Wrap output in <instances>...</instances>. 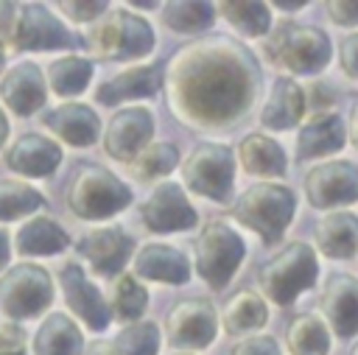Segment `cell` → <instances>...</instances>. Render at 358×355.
<instances>
[{
  "label": "cell",
  "instance_id": "cell-2",
  "mask_svg": "<svg viewBox=\"0 0 358 355\" xmlns=\"http://www.w3.org/2000/svg\"><path fill=\"white\" fill-rule=\"evenodd\" d=\"M266 53L277 67L294 75H316L330 64L333 42L316 25L282 22L266 39Z\"/></svg>",
  "mask_w": 358,
  "mask_h": 355
},
{
  "label": "cell",
  "instance_id": "cell-17",
  "mask_svg": "<svg viewBox=\"0 0 358 355\" xmlns=\"http://www.w3.org/2000/svg\"><path fill=\"white\" fill-rule=\"evenodd\" d=\"M76 252L81 257H87L98 274L112 277L129 263V257L134 252V240L120 226H106V229H95V232L84 235L76 243Z\"/></svg>",
  "mask_w": 358,
  "mask_h": 355
},
{
  "label": "cell",
  "instance_id": "cell-23",
  "mask_svg": "<svg viewBox=\"0 0 358 355\" xmlns=\"http://www.w3.org/2000/svg\"><path fill=\"white\" fill-rule=\"evenodd\" d=\"M42 123L70 145H92L101 134V120L87 103H62L45 112Z\"/></svg>",
  "mask_w": 358,
  "mask_h": 355
},
{
  "label": "cell",
  "instance_id": "cell-12",
  "mask_svg": "<svg viewBox=\"0 0 358 355\" xmlns=\"http://www.w3.org/2000/svg\"><path fill=\"white\" fill-rule=\"evenodd\" d=\"M218 316L207 299H182L165 316V335L173 349H201L213 344Z\"/></svg>",
  "mask_w": 358,
  "mask_h": 355
},
{
  "label": "cell",
  "instance_id": "cell-13",
  "mask_svg": "<svg viewBox=\"0 0 358 355\" xmlns=\"http://www.w3.org/2000/svg\"><path fill=\"white\" fill-rule=\"evenodd\" d=\"M154 134V117L145 106H126L109 117V126L103 131V151L112 159L131 162Z\"/></svg>",
  "mask_w": 358,
  "mask_h": 355
},
{
  "label": "cell",
  "instance_id": "cell-38",
  "mask_svg": "<svg viewBox=\"0 0 358 355\" xmlns=\"http://www.w3.org/2000/svg\"><path fill=\"white\" fill-rule=\"evenodd\" d=\"M59 8L70 20H76V22H95V20L103 17V11L109 8V3H103V0H92V3L90 0H84V3H78V0H62Z\"/></svg>",
  "mask_w": 358,
  "mask_h": 355
},
{
  "label": "cell",
  "instance_id": "cell-8",
  "mask_svg": "<svg viewBox=\"0 0 358 355\" xmlns=\"http://www.w3.org/2000/svg\"><path fill=\"white\" fill-rule=\"evenodd\" d=\"M6 36L17 50H70L81 42L67 31V25L42 3L14 6L11 25Z\"/></svg>",
  "mask_w": 358,
  "mask_h": 355
},
{
  "label": "cell",
  "instance_id": "cell-39",
  "mask_svg": "<svg viewBox=\"0 0 358 355\" xmlns=\"http://www.w3.org/2000/svg\"><path fill=\"white\" fill-rule=\"evenodd\" d=\"M229 355H282V352L271 335H249V338L238 341L229 349Z\"/></svg>",
  "mask_w": 358,
  "mask_h": 355
},
{
  "label": "cell",
  "instance_id": "cell-5",
  "mask_svg": "<svg viewBox=\"0 0 358 355\" xmlns=\"http://www.w3.org/2000/svg\"><path fill=\"white\" fill-rule=\"evenodd\" d=\"M84 48L112 61L143 59L154 48V31L143 17L115 8L112 14L95 20L90 34L84 36Z\"/></svg>",
  "mask_w": 358,
  "mask_h": 355
},
{
  "label": "cell",
  "instance_id": "cell-37",
  "mask_svg": "<svg viewBox=\"0 0 358 355\" xmlns=\"http://www.w3.org/2000/svg\"><path fill=\"white\" fill-rule=\"evenodd\" d=\"M159 349V330L154 321H134L123 327L115 338L117 355H157Z\"/></svg>",
  "mask_w": 358,
  "mask_h": 355
},
{
  "label": "cell",
  "instance_id": "cell-43",
  "mask_svg": "<svg viewBox=\"0 0 358 355\" xmlns=\"http://www.w3.org/2000/svg\"><path fill=\"white\" fill-rule=\"evenodd\" d=\"M347 137H350V143L358 148V95L352 98V106H350V117H347Z\"/></svg>",
  "mask_w": 358,
  "mask_h": 355
},
{
  "label": "cell",
  "instance_id": "cell-4",
  "mask_svg": "<svg viewBox=\"0 0 358 355\" xmlns=\"http://www.w3.org/2000/svg\"><path fill=\"white\" fill-rule=\"evenodd\" d=\"M319 277L316 252L305 240L282 246L257 268V285L274 305H291L302 291L313 288Z\"/></svg>",
  "mask_w": 358,
  "mask_h": 355
},
{
  "label": "cell",
  "instance_id": "cell-51",
  "mask_svg": "<svg viewBox=\"0 0 358 355\" xmlns=\"http://www.w3.org/2000/svg\"><path fill=\"white\" fill-rule=\"evenodd\" d=\"M14 355H25V352H14Z\"/></svg>",
  "mask_w": 358,
  "mask_h": 355
},
{
  "label": "cell",
  "instance_id": "cell-19",
  "mask_svg": "<svg viewBox=\"0 0 358 355\" xmlns=\"http://www.w3.org/2000/svg\"><path fill=\"white\" fill-rule=\"evenodd\" d=\"M347 143V129L338 112H316L296 134V159H316L341 151Z\"/></svg>",
  "mask_w": 358,
  "mask_h": 355
},
{
  "label": "cell",
  "instance_id": "cell-47",
  "mask_svg": "<svg viewBox=\"0 0 358 355\" xmlns=\"http://www.w3.org/2000/svg\"><path fill=\"white\" fill-rule=\"evenodd\" d=\"M274 6H277V8H285V11H296V8L305 6V0H291V3H288V0H277Z\"/></svg>",
  "mask_w": 358,
  "mask_h": 355
},
{
  "label": "cell",
  "instance_id": "cell-42",
  "mask_svg": "<svg viewBox=\"0 0 358 355\" xmlns=\"http://www.w3.org/2000/svg\"><path fill=\"white\" fill-rule=\"evenodd\" d=\"M22 347H25V333L17 324H3L0 327V355L22 352Z\"/></svg>",
  "mask_w": 358,
  "mask_h": 355
},
{
  "label": "cell",
  "instance_id": "cell-33",
  "mask_svg": "<svg viewBox=\"0 0 358 355\" xmlns=\"http://www.w3.org/2000/svg\"><path fill=\"white\" fill-rule=\"evenodd\" d=\"M218 8L227 17V22L232 28H238L241 34H246V36H263V34H268L271 11H268L266 3L238 0V3H221Z\"/></svg>",
  "mask_w": 358,
  "mask_h": 355
},
{
  "label": "cell",
  "instance_id": "cell-46",
  "mask_svg": "<svg viewBox=\"0 0 358 355\" xmlns=\"http://www.w3.org/2000/svg\"><path fill=\"white\" fill-rule=\"evenodd\" d=\"M8 254H11V246H8V232L0 229V268L8 263Z\"/></svg>",
  "mask_w": 358,
  "mask_h": 355
},
{
  "label": "cell",
  "instance_id": "cell-14",
  "mask_svg": "<svg viewBox=\"0 0 358 355\" xmlns=\"http://www.w3.org/2000/svg\"><path fill=\"white\" fill-rule=\"evenodd\" d=\"M143 224L151 232H179L196 226L199 215L176 182H162L140 207Z\"/></svg>",
  "mask_w": 358,
  "mask_h": 355
},
{
  "label": "cell",
  "instance_id": "cell-20",
  "mask_svg": "<svg viewBox=\"0 0 358 355\" xmlns=\"http://www.w3.org/2000/svg\"><path fill=\"white\" fill-rule=\"evenodd\" d=\"M162 81H165V64L131 67L117 73L106 84H101L95 92V101L106 106H117L120 101H129V98H148V95H157Z\"/></svg>",
  "mask_w": 358,
  "mask_h": 355
},
{
  "label": "cell",
  "instance_id": "cell-3",
  "mask_svg": "<svg viewBox=\"0 0 358 355\" xmlns=\"http://www.w3.org/2000/svg\"><path fill=\"white\" fill-rule=\"evenodd\" d=\"M294 212H296L294 190L274 182H257L246 187L232 204V215L246 229L257 232L263 243H277L285 235Z\"/></svg>",
  "mask_w": 358,
  "mask_h": 355
},
{
  "label": "cell",
  "instance_id": "cell-27",
  "mask_svg": "<svg viewBox=\"0 0 358 355\" xmlns=\"http://www.w3.org/2000/svg\"><path fill=\"white\" fill-rule=\"evenodd\" d=\"M84 338L73 319L64 313H50L34 335V355H81Z\"/></svg>",
  "mask_w": 358,
  "mask_h": 355
},
{
  "label": "cell",
  "instance_id": "cell-31",
  "mask_svg": "<svg viewBox=\"0 0 358 355\" xmlns=\"http://www.w3.org/2000/svg\"><path fill=\"white\" fill-rule=\"evenodd\" d=\"M90 78H92V61L81 59V56H62V59L50 61V67H48V81H50L53 92L62 98L84 92Z\"/></svg>",
  "mask_w": 358,
  "mask_h": 355
},
{
  "label": "cell",
  "instance_id": "cell-10",
  "mask_svg": "<svg viewBox=\"0 0 358 355\" xmlns=\"http://www.w3.org/2000/svg\"><path fill=\"white\" fill-rule=\"evenodd\" d=\"M53 302L50 274L36 263H20L0 277V310L11 319H34Z\"/></svg>",
  "mask_w": 358,
  "mask_h": 355
},
{
  "label": "cell",
  "instance_id": "cell-35",
  "mask_svg": "<svg viewBox=\"0 0 358 355\" xmlns=\"http://www.w3.org/2000/svg\"><path fill=\"white\" fill-rule=\"evenodd\" d=\"M179 162V151L171 143H148L134 159H131V176H137L140 182L165 176L176 168Z\"/></svg>",
  "mask_w": 358,
  "mask_h": 355
},
{
  "label": "cell",
  "instance_id": "cell-18",
  "mask_svg": "<svg viewBox=\"0 0 358 355\" xmlns=\"http://www.w3.org/2000/svg\"><path fill=\"white\" fill-rule=\"evenodd\" d=\"M0 98L14 115H34L39 106H45V75L34 61H20L14 64L3 81H0Z\"/></svg>",
  "mask_w": 358,
  "mask_h": 355
},
{
  "label": "cell",
  "instance_id": "cell-30",
  "mask_svg": "<svg viewBox=\"0 0 358 355\" xmlns=\"http://www.w3.org/2000/svg\"><path fill=\"white\" fill-rule=\"evenodd\" d=\"M64 246H67V232L45 215L28 218L17 232V252L20 254H56Z\"/></svg>",
  "mask_w": 358,
  "mask_h": 355
},
{
  "label": "cell",
  "instance_id": "cell-36",
  "mask_svg": "<svg viewBox=\"0 0 358 355\" xmlns=\"http://www.w3.org/2000/svg\"><path fill=\"white\" fill-rule=\"evenodd\" d=\"M145 305H148V294H145V288L134 280V274H123V277H117L115 280V285H112V316L115 319H120V321H134L137 316H143V310H145Z\"/></svg>",
  "mask_w": 358,
  "mask_h": 355
},
{
  "label": "cell",
  "instance_id": "cell-25",
  "mask_svg": "<svg viewBox=\"0 0 358 355\" xmlns=\"http://www.w3.org/2000/svg\"><path fill=\"white\" fill-rule=\"evenodd\" d=\"M134 274L179 285V282H187L190 266H187V257L179 249L162 246V243H148L134 257Z\"/></svg>",
  "mask_w": 358,
  "mask_h": 355
},
{
  "label": "cell",
  "instance_id": "cell-45",
  "mask_svg": "<svg viewBox=\"0 0 358 355\" xmlns=\"http://www.w3.org/2000/svg\"><path fill=\"white\" fill-rule=\"evenodd\" d=\"M81 355H117V352H115L112 344H106V341H95V344H90Z\"/></svg>",
  "mask_w": 358,
  "mask_h": 355
},
{
  "label": "cell",
  "instance_id": "cell-9",
  "mask_svg": "<svg viewBox=\"0 0 358 355\" xmlns=\"http://www.w3.org/2000/svg\"><path fill=\"white\" fill-rule=\"evenodd\" d=\"M182 176L193 193L213 201H229L235 182V157L221 143H201L187 154Z\"/></svg>",
  "mask_w": 358,
  "mask_h": 355
},
{
  "label": "cell",
  "instance_id": "cell-24",
  "mask_svg": "<svg viewBox=\"0 0 358 355\" xmlns=\"http://www.w3.org/2000/svg\"><path fill=\"white\" fill-rule=\"evenodd\" d=\"M305 92L302 87L288 78V75H280L274 84H271V92H268V101L260 112V123L266 129H274V131H285V129H294L302 115H305Z\"/></svg>",
  "mask_w": 358,
  "mask_h": 355
},
{
  "label": "cell",
  "instance_id": "cell-22",
  "mask_svg": "<svg viewBox=\"0 0 358 355\" xmlns=\"http://www.w3.org/2000/svg\"><path fill=\"white\" fill-rule=\"evenodd\" d=\"M316 249L333 260H350L358 252V215L350 210L327 212L313 226Z\"/></svg>",
  "mask_w": 358,
  "mask_h": 355
},
{
  "label": "cell",
  "instance_id": "cell-34",
  "mask_svg": "<svg viewBox=\"0 0 358 355\" xmlns=\"http://www.w3.org/2000/svg\"><path fill=\"white\" fill-rule=\"evenodd\" d=\"M45 204L42 193L17 179H0V221L22 218Z\"/></svg>",
  "mask_w": 358,
  "mask_h": 355
},
{
  "label": "cell",
  "instance_id": "cell-21",
  "mask_svg": "<svg viewBox=\"0 0 358 355\" xmlns=\"http://www.w3.org/2000/svg\"><path fill=\"white\" fill-rule=\"evenodd\" d=\"M62 162V148L45 134H22L8 151L6 165L22 176H50Z\"/></svg>",
  "mask_w": 358,
  "mask_h": 355
},
{
  "label": "cell",
  "instance_id": "cell-41",
  "mask_svg": "<svg viewBox=\"0 0 358 355\" xmlns=\"http://www.w3.org/2000/svg\"><path fill=\"white\" fill-rule=\"evenodd\" d=\"M338 61H341V70L358 81V31L355 34H347L341 42H338Z\"/></svg>",
  "mask_w": 358,
  "mask_h": 355
},
{
  "label": "cell",
  "instance_id": "cell-11",
  "mask_svg": "<svg viewBox=\"0 0 358 355\" xmlns=\"http://www.w3.org/2000/svg\"><path fill=\"white\" fill-rule=\"evenodd\" d=\"M305 198L316 210L347 207L358 201V165L350 159H330L305 173Z\"/></svg>",
  "mask_w": 358,
  "mask_h": 355
},
{
  "label": "cell",
  "instance_id": "cell-44",
  "mask_svg": "<svg viewBox=\"0 0 358 355\" xmlns=\"http://www.w3.org/2000/svg\"><path fill=\"white\" fill-rule=\"evenodd\" d=\"M310 103H313L316 109H322V112H327L324 106L330 103V89H327V87H324L322 81H316V84H313V98H310Z\"/></svg>",
  "mask_w": 358,
  "mask_h": 355
},
{
  "label": "cell",
  "instance_id": "cell-50",
  "mask_svg": "<svg viewBox=\"0 0 358 355\" xmlns=\"http://www.w3.org/2000/svg\"><path fill=\"white\" fill-rule=\"evenodd\" d=\"M350 355H358V341H355V347L350 349Z\"/></svg>",
  "mask_w": 358,
  "mask_h": 355
},
{
  "label": "cell",
  "instance_id": "cell-16",
  "mask_svg": "<svg viewBox=\"0 0 358 355\" xmlns=\"http://www.w3.org/2000/svg\"><path fill=\"white\" fill-rule=\"evenodd\" d=\"M59 280H62V291H64V302L67 307L84 321L90 324L92 330H103L109 324V307L101 296V291L87 280L84 268L78 263H67L62 271H59Z\"/></svg>",
  "mask_w": 358,
  "mask_h": 355
},
{
  "label": "cell",
  "instance_id": "cell-6",
  "mask_svg": "<svg viewBox=\"0 0 358 355\" xmlns=\"http://www.w3.org/2000/svg\"><path fill=\"white\" fill-rule=\"evenodd\" d=\"M129 201H131V190L112 171L101 165L78 168L67 184V207L84 221L109 218L123 207H129Z\"/></svg>",
  "mask_w": 358,
  "mask_h": 355
},
{
  "label": "cell",
  "instance_id": "cell-48",
  "mask_svg": "<svg viewBox=\"0 0 358 355\" xmlns=\"http://www.w3.org/2000/svg\"><path fill=\"white\" fill-rule=\"evenodd\" d=\"M6 137H8V120H6V115L0 112V148H3V143H6Z\"/></svg>",
  "mask_w": 358,
  "mask_h": 355
},
{
  "label": "cell",
  "instance_id": "cell-15",
  "mask_svg": "<svg viewBox=\"0 0 358 355\" xmlns=\"http://www.w3.org/2000/svg\"><path fill=\"white\" fill-rule=\"evenodd\" d=\"M319 310L327 330H333L338 338L358 335V277L330 274L319 296Z\"/></svg>",
  "mask_w": 358,
  "mask_h": 355
},
{
  "label": "cell",
  "instance_id": "cell-40",
  "mask_svg": "<svg viewBox=\"0 0 358 355\" xmlns=\"http://www.w3.org/2000/svg\"><path fill=\"white\" fill-rule=\"evenodd\" d=\"M324 11H327L330 22H336L341 28L358 25V0H330V3H324Z\"/></svg>",
  "mask_w": 358,
  "mask_h": 355
},
{
  "label": "cell",
  "instance_id": "cell-28",
  "mask_svg": "<svg viewBox=\"0 0 358 355\" xmlns=\"http://www.w3.org/2000/svg\"><path fill=\"white\" fill-rule=\"evenodd\" d=\"M268 319V307L266 302L249 291V288H238L221 307V324L229 335L238 333H249V330H260Z\"/></svg>",
  "mask_w": 358,
  "mask_h": 355
},
{
  "label": "cell",
  "instance_id": "cell-29",
  "mask_svg": "<svg viewBox=\"0 0 358 355\" xmlns=\"http://www.w3.org/2000/svg\"><path fill=\"white\" fill-rule=\"evenodd\" d=\"M285 344L291 355H327L330 333L316 313H296L285 327Z\"/></svg>",
  "mask_w": 358,
  "mask_h": 355
},
{
  "label": "cell",
  "instance_id": "cell-26",
  "mask_svg": "<svg viewBox=\"0 0 358 355\" xmlns=\"http://www.w3.org/2000/svg\"><path fill=\"white\" fill-rule=\"evenodd\" d=\"M238 159L252 176H282L288 168L282 145L266 134H246L238 143Z\"/></svg>",
  "mask_w": 358,
  "mask_h": 355
},
{
  "label": "cell",
  "instance_id": "cell-32",
  "mask_svg": "<svg viewBox=\"0 0 358 355\" xmlns=\"http://www.w3.org/2000/svg\"><path fill=\"white\" fill-rule=\"evenodd\" d=\"M215 20L213 3H190V0H173L162 6V22L176 34H199L210 28Z\"/></svg>",
  "mask_w": 358,
  "mask_h": 355
},
{
  "label": "cell",
  "instance_id": "cell-49",
  "mask_svg": "<svg viewBox=\"0 0 358 355\" xmlns=\"http://www.w3.org/2000/svg\"><path fill=\"white\" fill-rule=\"evenodd\" d=\"M3 61H6V53H3V42H0V67H3Z\"/></svg>",
  "mask_w": 358,
  "mask_h": 355
},
{
  "label": "cell",
  "instance_id": "cell-7",
  "mask_svg": "<svg viewBox=\"0 0 358 355\" xmlns=\"http://www.w3.org/2000/svg\"><path fill=\"white\" fill-rule=\"evenodd\" d=\"M243 254H246V246L241 235L218 218L207 221L201 235L196 238V268L201 280L215 291H221L232 280Z\"/></svg>",
  "mask_w": 358,
  "mask_h": 355
},
{
  "label": "cell",
  "instance_id": "cell-1",
  "mask_svg": "<svg viewBox=\"0 0 358 355\" xmlns=\"http://www.w3.org/2000/svg\"><path fill=\"white\" fill-rule=\"evenodd\" d=\"M162 87L179 120L199 129H224L243 120L257 101L260 64L243 42L207 36L171 56Z\"/></svg>",
  "mask_w": 358,
  "mask_h": 355
}]
</instances>
